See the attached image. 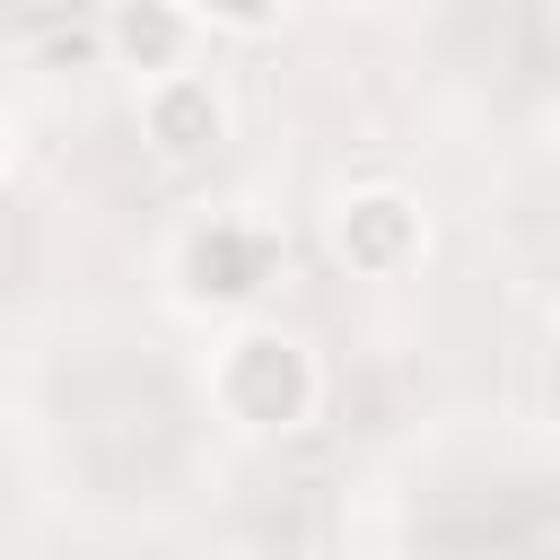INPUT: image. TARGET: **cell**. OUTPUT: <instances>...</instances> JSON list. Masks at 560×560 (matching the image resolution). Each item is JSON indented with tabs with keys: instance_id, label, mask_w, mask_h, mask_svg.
<instances>
[{
	"instance_id": "1",
	"label": "cell",
	"mask_w": 560,
	"mask_h": 560,
	"mask_svg": "<svg viewBox=\"0 0 560 560\" xmlns=\"http://www.w3.org/2000/svg\"><path fill=\"white\" fill-rule=\"evenodd\" d=\"M219 394L254 429H298L306 402H315V368H306V350L289 332H245L228 350V368H219Z\"/></svg>"
},
{
	"instance_id": "2",
	"label": "cell",
	"mask_w": 560,
	"mask_h": 560,
	"mask_svg": "<svg viewBox=\"0 0 560 560\" xmlns=\"http://www.w3.org/2000/svg\"><path fill=\"white\" fill-rule=\"evenodd\" d=\"M271 271H280V245L262 228H245V219H210V228L184 236V289L201 306H245Z\"/></svg>"
},
{
	"instance_id": "3",
	"label": "cell",
	"mask_w": 560,
	"mask_h": 560,
	"mask_svg": "<svg viewBox=\"0 0 560 560\" xmlns=\"http://www.w3.org/2000/svg\"><path fill=\"white\" fill-rule=\"evenodd\" d=\"M332 245L350 271H402L420 254V210L402 192H350L341 219H332Z\"/></svg>"
},
{
	"instance_id": "4",
	"label": "cell",
	"mask_w": 560,
	"mask_h": 560,
	"mask_svg": "<svg viewBox=\"0 0 560 560\" xmlns=\"http://www.w3.org/2000/svg\"><path fill=\"white\" fill-rule=\"evenodd\" d=\"M140 122H149V149L158 158H201V149H219L228 105H219L210 79H158L149 105H140Z\"/></svg>"
},
{
	"instance_id": "5",
	"label": "cell",
	"mask_w": 560,
	"mask_h": 560,
	"mask_svg": "<svg viewBox=\"0 0 560 560\" xmlns=\"http://www.w3.org/2000/svg\"><path fill=\"white\" fill-rule=\"evenodd\" d=\"M105 44H114L131 70H175V61H184V44H192V18H184L175 0H114Z\"/></svg>"
},
{
	"instance_id": "6",
	"label": "cell",
	"mask_w": 560,
	"mask_h": 560,
	"mask_svg": "<svg viewBox=\"0 0 560 560\" xmlns=\"http://www.w3.org/2000/svg\"><path fill=\"white\" fill-rule=\"evenodd\" d=\"M96 44H105L96 26H52V35L35 44V61H44V70H79V61H96Z\"/></svg>"
},
{
	"instance_id": "7",
	"label": "cell",
	"mask_w": 560,
	"mask_h": 560,
	"mask_svg": "<svg viewBox=\"0 0 560 560\" xmlns=\"http://www.w3.org/2000/svg\"><path fill=\"white\" fill-rule=\"evenodd\" d=\"M280 9H289V0H210V18H219V26H271Z\"/></svg>"
}]
</instances>
